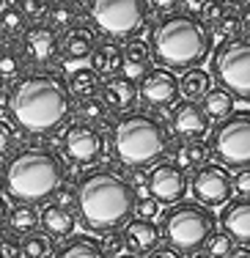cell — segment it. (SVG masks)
Here are the masks:
<instances>
[{"label": "cell", "mask_w": 250, "mask_h": 258, "mask_svg": "<svg viewBox=\"0 0 250 258\" xmlns=\"http://www.w3.org/2000/svg\"><path fill=\"white\" fill-rule=\"evenodd\" d=\"M11 115L30 135H52L72 115L69 83L50 69L22 75L11 88Z\"/></svg>", "instance_id": "6da1fadb"}, {"label": "cell", "mask_w": 250, "mask_h": 258, "mask_svg": "<svg viewBox=\"0 0 250 258\" xmlns=\"http://www.w3.org/2000/svg\"><path fill=\"white\" fill-rule=\"evenodd\" d=\"M75 204L85 228L110 233L130 223L138 204V192L127 176L110 168H94L77 181Z\"/></svg>", "instance_id": "7a4b0ae2"}, {"label": "cell", "mask_w": 250, "mask_h": 258, "mask_svg": "<svg viewBox=\"0 0 250 258\" xmlns=\"http://www.w3.org/2000/svg\"><path fill=\"white\" fill-rule=\"evenodd\" d=\"M212 55V28L193 11H173L157 22L151 33V58L170 72L201 69Z\"/></svg>", "instance_id": "3957f363"}, {"label": "cell", "mask_w": 250, "mask_h": 258, "mask_svg": "<svg viewBox=\"0 0 250 258\" xmlns=\"http://www.w3.org/2000/svg\"><path fill=\"white\" fill-rule=\"evenodd\" d=\"M66 168L47 149H22L3 168V192L17 204H41L60 192Z\"/></svg>", "instance_id": "277c9868"}, {"label": "cell", "mask_w": 250, "mask_h": 258, "mask_svg": "<svg viewBox=\"0 0 250 258\" xmlns=\"http://www.w3.org/2000/svg\"><path fill=\"white\" fill-rule=\"evenodd\" d=\"M113 151L132 170L154 168L170 151V135L160 118L149 113H127L113 126Z\"/></svg>", "instance_id": "5b68a950"}, {"label": "cell", "mask_w": 250, "mask_h": 258, "mask_svg": "<svg viewBox=\"0 0 250 258\" xmlns=\"http://www.w3.org/2000/svg\"><path fill=\"white\" fill-rule=\"evenodd\" d=\"M162 239L176 253H201L215 236V214L198 201H181L162 214Z\"/></svg>", "instance_id": "8992f818"}, {"label": "cell", "mask_w": 250, "mask_h": 258, "mask_svg": "<svg viewBox=\"0 0 250 258\" xmlns=\"http://www.w3.org/2000/svg\"><path fill=\"white\" fill-rule=\"evenodd\" d=\"M209 151L223 168H250V110H234L228 118L217 121L209 138Z\"/></svg>", "instance_id": "52a82bcc"}, {"label": "cell", "mask_w": 250, "mask_h": 258, "mask_svg": "<svg viewBox=\"0 0 250 258\" xmlns=\"http://www.w3.org/2000/svg\"><path fill=\"white\" fill-rule=\"evenodd\" d=\"M212 58V80L220 83L236 99H250V36H236L223 41Z\"/></svg>", "instance_id": "ba28073f"}, {"label": "cell", "mask_w": 250, "mask_h": 258, "mask_svg": "<svg viewBox=\"0 0 250 258\" xmlns=\"http://www.w3.org/2000/svg\"><path fill=\"white\" fill-rule=\"evenodd\" d=\"M88 17L96 30L110 39H135L146 25V0H88Z\"/></svg>", "instance_id": "9c48e42d"}, {"label": "cell", "mask_w": 250, "mask_h": 258, "mask_svg": "<svg viewBox=\"0 0 250 258\" xmlns=\"http://www.w3.org/2000/svg\"><path fill=\"white\" fill-rule=\"evenodd\" d=\"M190 189L195 195L198 204L209 206H228L231 195H234V176H231L228 168H223L220 162L217 165H204L193 173L190 179Z\"/></svg>", "instance_id": "30bf717a"}, {"label": "cell", "mask_w": 250, "mask_h": 258, "mask_svg": "<svg viewBox=\"0 0 250 258\" xmlns=\"http://www.w3.org/2000/svg\"><path fill=\"white\" fill-rule=\"evenodd\" d=\"M146 187H149V195L157 201V204H181L190 189V179L187 173L173 162H160L151 168L149 179H146Z\"/></svg>", "instance_id": "8fae6325"}, {"label": "cell", "mask_w": 250, "mask_h": 258, "mask_svg": "<svg viewBox=\"0 0 250 258\" xmlns=\"http://www.w3.org/2000/svg\"><path fill=\"white\" fill-rule=\"evenodd\" d=\"M60 149L75 165H94L102 157V151H105V140H102L99 129L77 121V124L66 126Z\"/></svg>", "instance_id": "7c38bea8"}, {"label": "cell", "mask_w": 250, "mask_h": 258, "mask_svg": "<svg viewBox=\"0 0 250 258\" xmlns=\"http://www.w3.org/2000/svg\"><path fill=\"white\" fill-rule=\"evenodd\" d=\"M140 99L151 107H168L179 99L181 88H179V77L170 69H162V66H154V69L146 72V77L140 80Z\"/></svg>", "instance_id": "4fadbf2b"}, {"label": "cell", "mask_w": 250, "mask_h": 258, "mask_svg": "<svg viewBox=\"0 0 250 258\" xmlns=\"http://www.w3.org/2000/svg\"><path fill=\"white\" fill-rule=\"evenodd\" d=\"M170 129L184 140H201L209 132V115L198 102H179L170 110Z\"/></svg>", "instance_id": "5bb4252c"}, {"label": "cell", "mask_w": 250, "mask_h": 258, "mask_svg": "<svg viewBox=\"0 0 250 258\" xmlns=\"http://www.w3.org/2000/svg\"><path fill=\"white\" fill-rule=\"evenodd\" d=\"M99 99L107 104V110H115V113H130L132 107L138 104L140 99V88H138V83L135 80H130V77H124V75H115V77H107L105 83H102V88H99Z\"/></svg>", "instance_id": "9a60e30c"}, {"label": "cell", "mask_w": 250, "mask_h": 258, "mask_svg": "<svg viewBox=\"0 0 250 258\" xmlns=\"http://www.w3.org/2000/svg\"><path fill=\"white\" fill-rule=\"evenodd\" d=\"M22 47H25V55L33 63L47 66V63H52L55 55H58V33L50 25H33L30 30H25Z\"/></svg>", "instance_id": "2e32d148"}, {"label": "cell", "mask_w": 250, "mask_h": 258, "mask_svg": "<svg viewBox=\"0 0 250 258\" xmlns=\"http://www.w3.org/2000/svg\"><path fill=\"white\" fill-rule=\"evenodd\" d=\"M223 233H228L236 244L250 247V198H236L220 214Z\"/></svg>", "instance_id": "e0dca14e"}, {"label": "cell", "mask_w": 250, "mask_h": 258, "mask_svg": "<svg viewBox=\"0 0 250 258\" xmlns=\"http://www.w3.org/2000/svg\"><path fill=\"white\" fill-rule=\"evenodd\" d=\"M124 242L127 247H132L135 253H146L149 255L151 250L160 247V239H162V231L157 228L154 223H149V220H130V223L124 225Z\"/></svg>", "instance_id": "ac0fdd59"}, {"label": "cell", "mask_w": 250, "mask_h": 258, "mask_svg": "<svg viewBox=\"0 0 250 258\" xmlns=\"http://www.w3.org/2000/svg\"><path fill=\"white\" fill-rule=\"evenodd\" d=\"M91 69L96 75L115 77V72L124 69V47H118L115 41H102L91 52Z\"/></svg>", "instance_id": "d6986e66"}, {"label": "cell", "mask_w": 250, "mask_h": 258, "mask_svg": "<svg viewBox=\"0 0 250 258\" xmlns=\"http://www.w3.org/2000/svg\"><path fill=\"white\" fill-rule=\"evenodd\" d=\"M41 225H44V231L50 233V236H72V231H75V212L60 204H47L41 209L39 214Z\"/></svg>", "instance_id": "ffe728a7"}, {"label": "cell", "mask_w": 250, "mask_h": 258, "mask_svg": "<svg viewBox=\"0 0 250 258\" xmlns=\"http://www.w3.org/2000/svg\"><path fill=\"white\" fill-rule=\"evenodd\" d=\"M151 63V44L140 39H130V44L124 47V77L130 80H143Z\"/></svg>", "instance_id": "44dd1931"}, {"label": "cell", "mask_w": 250, "mask_h": 258, "mask_svg": "<svg viewBox=\"0 0 250 258\" xmlns=\"http://www.w3.org/2000/svg\"><path fill=\"white\" fill-rule=\"evenodd\" d=\"M209 143L204 140H181L179 149H176V157H173V165H179L181 170H198L204 165H209Z\"/></svg>", "instance_id": "7402d4cb"}, {"label": "cell", "mask_w": 250, "mask_h": 258, "mask_svg": "<svg viewBox=\"0 0 250 258\" xmlns=\"http://www.w3.org/2000/svg\"><path fill=\"white\" fill-rule=\"evenodd\" d=\"M94 33H91L88 28H75L66 33L64 39V58L69 60H83L88 58L91 52H94Z\"/></svg>", "instance_id": "603a6c76"}, {"label": "cell", "mask_w": 250, "mask_h": 258, "mask_svg": "<svg viewBox=\"0 0 250 258\" xmlns=\"http://www.w3.org/2000/svg\"><path fill=\"white\" fill-rule=\"evenodd\" d=\"M234 102H236V96L228 94L225 88H212L209 94L204 96V104H201V107L209 115V121H223L234 113Z\"/></svg>", "instance_id": "cb8c5ba5"}, {"label": "cell", "mask_w": 250, "mask_h": 258, "mask_svg": "<svg viewBox=\"0 0 250 258\" xmlns=\"http://www.w3.org/2000/svg\"><path fill=\"white\" fill-rule=\"evenodd\" d=\"M6 223H9V228L14 236H30V233H36V225L41 223L39 214H36L33 206H25V204H17L14 209L9 212V217H6Z\"/></svg>", "instance_id": "d4e9b609"}, {"label": "cell", "mask_w": 250, "mask_h": 258, "mask_svg": "<svg viewBox=\"0 0 250 258\" xmlns=\"http://www.w3.org/2000/svg\"><path fill=\"white\" fill-rule=\"evenodd\" d=\"M179 88L181 94L187 96V102H195V99H204L206 94L212 91V75L204 69H190L179 77Z\"/></svg>", "instance_id": "484cf974"}, {"label": "cell", "mask_w": 250, "mask_h": 258, "mask_svg": "<svg viewBox=\"0 0 250 258\" xmlns=\"http://www.w3.org/2000/svg\"><path fill=\"white\" fill-rule=\"evenodd\" d=\"M102 88L99 75H96L91 66H80L69 75V91L72 96H80V99H88V96H96V91Z\"/></svg>", "instance_id": "4316f807"}, {"label": "cell", "mask_w": 250, "mask_h": 258, "mask_svg": "<svg viewBox=\"0 0 250 258\" xmlns=\"http://www.w3.org/2000/svg\"><path fill=\"white\" fill-rule=\"evenodd\" d=\"M55 258H107L102 253V244L88 236H72L55 253Z\"/></svg>", "instance_id": "83f0119b"}, {"label": "cell", "mask_w": 250, "mask_h": 258, "mask_svg": "<svg viewBox=\"0 0 250 258\" xmlns=\"http://www.w3.org/2000/svg\"><path fill=\"white\" fill-rule=\"evenodd\" d=\"M25 25H28V20H25V14L20 11V6L9 3V6L0 9V33H6V36L14 39V36L25 33Z\"/></svg>", "instance_id": "f1b7e54d"}, {"label": "cell", "mask_w": 250, "mask_h": 258, "mask_svg": "<svg viewBox=\"0 0 250 258\" xmlns=\"http://www.w3.org/2000/svg\"><path fill=\"white\" fill-rule=\"evenodd\" d=\"M22 69H25V60H22V55L14 47L0 50V83H14V80H20Z\"/></svg>", "instance_id": "f546056e"}, {"label": "cell", "mask_w": 250, "mask_h": 258, "mask_svg": "<svg viewBox=\"0 0 250 258\" xmlns=\"http://www.w3.org/2000/svg\"><path fill=\"white\" fill-rule=\"evenodd\" d=\"M77 20H80V11L72 3H58V6H52V11H50V28L52 30H66V33H69V30L80 28Z\"/></svg>", "instance_id": "4dcf8cb0"}, {"label": "cell", "mask_w": 250, "mask_h": 258, "mask_svg": "<svg viewBox=\"0 0 250 258\" xmlns=\"http://www.w3.org/2000/svg\"><path fill=\"white\" fill-rule=\"evenodd\" d=\"M22 258H52V239L44 233H30L22 239Z\"/></svg>", "instance_id": "1f68e13d"}, {"label": "cell", "mask_w": 250, "mask_h": 258, "mask_svg": "<svg viewBox=\"0 0 250 258\" xmlns=\"http://www.w3.org/2000/svg\"><path fill=\"white\" fill-rule=\"evenodd\" d=\"M77 113H80V118L88 121V124H99V121L107 118V104L102 102L99 96H88V99H80Z\"/></svg>", "instance_id": "d6a6232c"}, {"label": "cell", "mask_w": 250, "mask_h": 258, "mask_svg": "<svg viewBox=\"0 0 250 258\" xmlns=\"http://www.w3.org/2000/svg\"><path fill=\"white\" fill-rule=\"evenodd\" d=\"M239 30H242V17L236 14V11H225L223 20L212 28V33L220 36L223 41H231V39H236V33H239Z\"/></svg>", "instance_id": "836d02e7"}, {"label": "cell", "mask_w": 250, "mask_h": 258, "mask_svg": "<svg viewBox=\"0 0 250 258\" xmlns=\"http://www.w3.org/2000/svg\"><path fill=\"white\" fill-rule=\"evenodd\" d=\"M17 6H20V11L25 14V20H33V22L50 17V11H52L50 0H20Z\"/></svg>", "instance_id": "e575fe53"}, {"label": "cell", "mask_w": 250, "mask_h": 258, "mask_svg": "<svg viewBox=\"0 0 250 258\" xmlns=\"http://www.w3.org/2000/svg\"><path fill=\"white\" fill-rule=\"evenodd\" d=\"M231 250H234V239L228 233H215L209 239V244H206V255H212V258H225Z\"/></svg>", "instance_id": "d590c367"}, {"label": "cell", "mask_w": 250, "mask_h": 258, "mask_svg": "<svg viewBox=\"0 0 250 258\" xmlns=\"http://www.w3.org/2000/svg\"><path fill=\"white\" fill-rule=\"evenodd\" d=\"M223 14H225V6L220 3V0H206V3H201V20H204V25H209V28H215L217 22L223 20Z\"/></svg>", "instance_id": "8d00e7d4"}, {"label": "cell", "mask_w": 250, "mask_h": 258, "mask_svg": "<svg viewBox=\"0 0 250 258\" xmlns=\"http://www.w3.org/2000/svg\"><path fill=\"white\" fill-rule=\"evenodd\" d=\"M124 247H127V242H124V233H118V231H110V233H105V242H102V253H105V255H113V258H118L121 253H124Z\"/></svg>", "instance_id": "74e56055"}, {"label": "cell", "mask_w": 250, "mask_h": 258, "mask_svg": "<svg viewBox=\"0 0 250 258\" xmlns=\"http://www.w3.org/2000/svg\"><path fill=\"white\" fill-rule=\"evenodd\" d=\"M135 212H138V220H154L157 214H160V204H157L154 198H138V204H135Z\"/></svg>", "instance_id": "f35d334b"}, {"label": "cell", "mask_w": 250, "mask_h": 258, "mask_svg": "<svg viewBox=\"0 0 250 258\" xmlns=\"http://www.w3.org/2000/svg\"><path fill=\"white\" fill-rule=\"evenodd\" d=\"M14 140H17L14 126H11L9 121H3V118H0V157H6L11 149H14Z\"/></svg>", "instance_id": "ab89813d"}, {"label": "cell", "mask_w": 250, "mask_h": 258, "mask_svg": "<svg viewBox=\"0 0 250 258\" xmlns=\"http://www.w3.org/2000/svg\"><path fill=\"white\" fill-rule=\"evenodd\" d=\"M0 258H22V242L17 236L0 239Z\"/></svg>", "instance_id": "60d3db41"}, {"label": "cell", "mask_w": 250, "mask_h": 258, "mask_svg": "<svg viewBox=\"0 0 250 258\" xmlns=\"http://www.w3.org/2000/svg\"><path fill=\"white\" fill-rule=\"evenodd\" d=\"M234 192H239V198H250V168L236 170V176H234Z\"/></svg>", "instance_id": "b9f144b4"}, {"label": "cell", "mask_w": 250, "mask_h": 258, "mask_svg": "<svg viewBox=\"0 0 250 258\" xmlns=\"http://www.w3.org/2000/svg\"><path fill=\"white\" fill-rule=\"evenodd\" d=\"M151 6H154L157 11H168V14H173V11H179L181 0H149Z\"/></svg>", "instance_id": "7bdbcfd3"}, {"label": "cell", "mask_w": 250, "mask_h": 258, "mask_svg": "<svg viewBox=\"0 0 250 258\" xmlns=\"http://www.w3.org/2000/svg\"><path fill=\"white\" fill-rule=\"evenodd\" d=\"M149 258H181V253H176L173 247H157L149 253Z\"/></svg>", "instance_id": "ee69618b"}, {"label": "cell", "mask_w": 250, "mask_h": 258, "mask_svg": "<svg viewBox=\"0 0 250 258\" xmlns=\"http://www.w3.org/2000/svg\"><path fill=\"white\" fill-rule=\"evenodd\" d=\"M225 258H250V247H242V244H236L234 250H231Z\"/></svg>", "instance_id": "f6af8a7d"}, {"label": "cell", "mask_w": 250, "mask_h": 258, "mask_svg": "<svg viewBox=\"0 0 250 258\" xmlns=\"http://www.w3.org/2000/svg\"><path fill=\"white\" fill-rule=\"evenodd\" d=\"M242 25H245V30L250 33V3L245 6V14H242Z\"/></svg>", "instance_id": "bcb514c9"}, {"label": "cell", "mask_w": 250, "mask_h": 258, "mask_svg": "<svg viewBox=\"0 0 250 258\" xmlns=\"http://www.w3.org/2000/svg\"><path fill=\"white\" fill-rule=\"evenodd\" d=\"M3 228H6V206L0 201V239H3Z\"/></svg>", "instance_id": "7dc6e473"}, {"label": "cell", "mask_w": 250, "mask_h": 258, "mask_svg": "<svg viewBox=\"0 0 250 258\" xmlns=\"http://www.w3.org/2000/svg\"><path fill=\"white\" fill-rule=\"evenodd\" d=\"M223 3H228V6H236V9L242 6V9H245V6L250 3V0H223Z\"/></svg>", "instance_id": "c3c4849f"}, {"label": "cell", "mask_w": 250, "mask_h": 258, "mask_svg": "<svg viewBox=\"0 0 250 258\" xmlns=\"http://www.w3.org/2000/svg\"><path fill=\"white\" fill-rule=\"evenodd\" d=\"M193 258H212V255H206V253H195Z\"/></svg>", "instance_id": "681fc988"}, {"label": "cell", "mask_w": 250, "mask_h": 258, "mask_svg": "<svg viewBox=\"0 0 250 258\" xmlns=\"http://www.w3.org/2000/svg\"><path fill=\"white\" fill-rule=\"evenodd\" d=\"M118 258H138V255H118Z\"/></svg>", "instance_id": "f907efd6"}, {"label": "cell", "mask_w": 250, "mask_h": 258, "mask_svg": "<svg viewBox=\"0 0 250 258\" xmlns=\"http://www.w3.org/2000/svg\"><path fill=\"white\" fill-rule=\"evenodd\" d=\"M193 3H206V0H193Z\"/></svg>", "instance_id": "816d5d0a"}, {"label": "cell", "mask_w": 250, "mask_h": 258, "mask_svg": "<svg viewBox=\"0 0 250 258\" xmlns=\"http://www.w3.org/2000/svg\"><path fill=\"white\" fill-rule=\"evenodd\" d=\"M0 6H3V0H0Z\"/></svg>", "instance_id": "f5cc1de1"}]
</instances>
